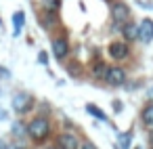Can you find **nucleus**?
Wrapping results in <instances>:
<instances>
[{"label": "nucleus", "mask_w": 153, "mask_h": 149, "mask_svg": "<svg viewBox=\"0 0 153 149\" xmlns=\"http://www.w3.org/2000/svg\"><path fill=\"white\" fill-rule=\"evenodd\" d=\"M128 53H130V48H128V44H124V42H113V44L109 46V55H111L115 61L126 59V57H128Z\"/></svg>", "instance_id": "7"}, {"label": "nucleus", "mask_w": 153, "mask_h": 149, "mask_svg": "<svg viewBox=\"0 0 153 149\" xmlns=\"http://www.w3.org/2000/svg\"><path fill=\"white\" fill-rule=\"evenodd\" d=\"M86 111H88V113H92V115H94L97 120H101V122H107V115H105V111H101V109H99L97 105L88 103V105H86Z\"/></svg>", "instance_id": "11"}, {"label": "nucleus", "mask_w": 153, "mask_h": 149, "mask_svg": "<svg viewBox=\"0 0 153 149\" xmlns=\"http://www.w3.org/2000/svg\"><path fill=\"white\" fill-rule=\"evenodd\" d=\"M23 23H25V15H23V11H17V13L13 15V25H15V32H13V34H15V36H19Z\"/></svg>", "instance_id": "10"}, {"label": "nucleus", "mask_w": 153, "mask_h": 149, "mask_svg": "<svg viewBox=\"0 0 153 149\" xmlns=\"http://www.w3.org/2000/svg\"><path fill=\"white\" fill-rule=\"evenodd\" d=\"M130 143H132V134H130V132H124V134L120 136V141H117V149H128Z\"/></svg>", "instance_id": "13"}, {"label": "nucleus", "mask_w": 153, "mask_h": 149, "mask_svg": "<svg viewBox=\"0 0 153 149\" xmlns=\"http://www.w3.org/2000/svg\"><path fill=\"white\" fill-rule=\"evenodd\" d=\"M136 149H140V147H136Z\"/></svg>", "instance_id": "23"}, {"label": "nucleus", "mask_w": 153, "mask_h": 149, "mask_svg": "<svg viewBox=\"0 0 153 149\" xmlns=\"http://www.w3.org/2000/svg\"><path fill=\"white\" fill-rule=\"evenodd\" d=\"M78 149H94V145H90V143H84V145H80Z\"/></svg>", "instance_id": "17"}, {"label": "nucleus", "mask_w": 153, "mask_h": 149, "mask_svg": "<svg viewBox=\"0 0 153 149\" xmlns=\"http://www.w3.org/2000/svg\"><path fill=\"white\" fill-rule=\"evenodd\" d=\"M9 149H23V147H19V145H11Z\"/></svg>", "instance_id": "20"}, {"label": "nucleus", "mask_w": 153, "mask_h": 149, "mask_svg": "<svg viewBox=\"0 0 153 149\" xmlns=\"http://www.w3.org/2000/svg\"><path fill=\"white\" fill-rule=\"evenodd\" d=\"M32 105H34V99H32L30 95H25V92H19V95H15V99H13V109H15L17 113L30 111Z\"/></svg>", "instance_id": "3"}, {"label": "nucleus", "mask_w": 153, "mask_h": 149, "mask_svg": "<svg viewBox=\"0 0 153 149\" xmlns=\"http://www.w3.org/2000/svg\"><path fill=\"white\" fill-rule=\"evenodd\" d=\"M149 99H153V86H151V90H149Z\"/></svg>", "instance_id": "21"}, {"label": "nucleus", "mask_w": 153, "mask_h": 149, "mask_svg": "<svg viewBox=\"0 0 153 149\" xmlns=\"http://www.w3.org/2000/svg\"><path fill=\"white\" fill-rule=\"evenodd\" d=\"M67 53H69V42L65 38H55L53 40V55L57 59H65Z\"/></svg>", "instance_id": "6"}, {"label": "nucleus", "mask_w": 153, "mask_h": 149, "mask_svg": "<svg viewBox=\"0 0 153 149\" xmlns=\"http://www.w3.org/2000/svg\"><path fill=\"white\" fill-rule=\"evenodd\" d=\"M48 149H53V147H48Z\"/></svg>", "instance_id": "22"}, {"label": "nucleus", "mask_w": 153, "mask_h": 149, "mask_svg": "<svg viewBox=\"0 0 153 149\" xmlns=\"http://www.w3.org/2000/svg\"><path fill=\"white\" fill-rule=\"evenodd\" d=\"M143 122H145V126L153 128V103L143 109Z\"/></svg>", "instance_id": "12"}, {"label": "nucleus", "mask_w": 153, "mask_h": 149, "mask_svg": "<svg viewBox=\"0 0 153 149\" xmlns=\"http://www.w3.org/2000/svg\"><path fill=\"white\" fill-rule=\"evenodd\" d=\"M92 74H94V78H105V74H107V65H105V63H97V65L92 67Z\"/></svg>", "instance_id": "15"}, {"label": "nucleus", "mask_w": 153, "mask_h": 149, "mask_svg": "<svg viewBox=\"0 0 153 149\" xmlns=\"http://www.w3.org/2000/svg\"><path fill=\"white\" fill-rule=\"evenodd\" d=\"M122 36H124L128 42H132V40H138V25H136V23H132V21H126V23H122Z\"/></svg>", "instance_id": "8"}, {"label": "nucleus", "mask_w": 153, "mask_h": 149, "mask_svg": "<svg viewBox=\"0 0 153 149\" xmlns=\"http://www.w3.org/2000/svg\"><path fill=\"white\" fill-rule=\"evenodd\" d=\"M40 63H44V65H46V55H44V53H40Z\"/></svg>", "instance_id": "19"}, {"label": "nucleus", "mask_w": 153, "mask_h": 149, "mask_svg": "<svg viewBox=\"0 0 153 149\" xmlns=\"http://www.w3.org/2000/svg\"><path fill=\"white\" fill-rule=\"evenodd\" d=\"M7 76H9V72L4 67H0V78H7Z\"/></svg>", "instance_id": "18"}, {"label": "nucleus", "mask_w": 153, "mask_h": 149, "mask_svg": "<svg viewBox=\"0 0 153 149\" xmlns=\"http://www.w3.org/2000/svg\"><path fill=\"white\" fill-rule=\"evenodd\" d=\"M59 147L61 149H78V139L71 132H63L59 136Z\"/></svg>", "instance_id": "9"}, {"label": "nucleus", "mask_w": 153, "mask_h": 149, "mask_svg": "<svg viewBox=\"0 0 153 149\" xmlns=\"http://www.w3.org/2000/svg\"><path fill=\"white\" fill-rule=\"evenodd\" d=\"M27 132L34 141H44L51 134V122L46 118H34L27 126Z\"/></svg>", "instance_id": "1"}, {"label": "nucleus", "mask_w": 153, "mask_h": 149, "mask_svg": "<svg viewBox=\"0 0 153 149\" xmlns=\"http://www.w3.org/2000/svg\"><path fill=\"white\" fill-rule=\"evenodd\" d=\"M61 4V0H42V7L46 9V13H55Z\"/></svg>", "instance_id": "14"}, {"label": "nucleus", "mask_w": 153, "mask_h": 149, "mask_svg": "<svg viewBox=\"0 0 153 149\" xmlns=\"http://www.w3.org/2000/svg\"><path fill=\"white\" fill-rule=\"evenodd\" d=\"M138 40L145 44H149L153 40V21L151 19H143L138 23Z\"/></svg>", "instance_id": "5"}, {"label": "nucleus", "mask_w": 153, "mask_h": 149, "mask_svg": "<svg viewBox=\"0 0 153 149\" xmlns=\"http://www.w3.org/2000/svg\"><path fill=\"white\" fill-rule=\"evenodd\" d=\"M111 17H113V21H115L117 25L126 23V21L130 19V9H128V4H126V2H113V4H111Z\"/></svg>", "instance_id": "2"}, {"label": "nucleus", "mask_w": 153, "mask_h": 149, "mask_svg": "<svg viewBox=\"0 0 153 149\" xmlns=\"http://www.w3.org/2000/svg\"><path fill=\"white\" fill-rule=\"evenodd\" d=\"M23 130H25V128H23V124H21V126H19V124H15V126H13V134H17V136H19V134H23Z\"/></svg>", "instance_id": "16"}, {"label": "nucleus", "mask_w": 153, "mask_h": 149, "mask_svg": "<svg viewBox=\"0 0 153 149\" xmlns=\"http://www.w3.org/2000/svg\"><path fill=\"white\" fill-rule=\"evenodd\" d=\"M103 80H107L111 86H120V84L126 82V72L122 67H107V74H105Z\"/></svg>", "instance_id": "4"}]
</instances>
